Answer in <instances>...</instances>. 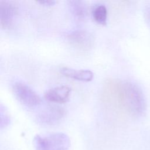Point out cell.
<instances>
[{"label":"cell","instance_id":"obj_13","mask_svg":"<svg viewBox=\"0 0 150 150\" xmlns=\"http://www.w3.org/2000/svg\"><path fill=\"white\" fill-rule=\"evenodd\" d=\"M148 18H149V21L150 22V10H149V11L148 12Z\"/></svg>","mask_w":150,"mask_h":150},{"label":"cell","instance_id":"obj_10","mask_svg":"<svg viewBox=\"0 0 150 150\" xmlns=\"http://www.w3.org/2000/svg\"><path fill=\"white\" fill-rule=\"evenodd\" d=\"M94 21L101 25H105L107 21V9L103 4H98L94 6L91 11Z\"/></svg>","mask_w":150,"mask_h":150},{"label":"cell","instance_id":"obj_2","mask_svg":"<svg viewBox=\"0 0 150 150\" xmlns=\"http://www.w3.org/2000/svg\"><path fill=\"white\" fill-rule=\"evenodd\" d=\"M36 150H67L70 145V138L63 132H51L36 135L33 138Z\"/></svg>","mask_w":150,"mask_h":150},{"label":"cell","instance_id":"obj_1","mask_svg":"<svg viewBox=\"0 0 150 150\" xmlns=\"http://www.w3.org/2000/svg\"><path fill=\"white\" fill-rule=\"evenodd\" d=\"M105 89L115 100L118 105L132 116L142 115L146 108V102L141 90L130 81L110 80Z\"/></svg>","mask_w":150,"mask_h":150},{"label":"cell","instance_id":"obj_9","mask_svg":"<svg viewBox=\"0 0 150 150\" xmlns=\"http://www.w3.org/2000/svg\"><path fill=\"white\" fill-rule=\"evenodd\" d=\"M69 8L73 16L79 21L85 19L87 15L88 8L85 1L82 0H70L67 1Z\"/></svg>","mask_w":150,"mask_h":150},{"label":"cell","instance_id":"obj_7","mask_svg":"<svg viewBox=\"0 0 150 150\" xmlns=\"http://www.w3.org/2000/svg\"><path fill=\"white\" fill-rule=\"evenodd\" d=\"M71 88L67 85H59L46 90L44 93L46 100L52 103H64L70 96Z\"/></svg>","mask_w":150,"mask_h":150},{"label":"cell","instance_id":"obj_6","mask_svg":"<svg viewBox=\"0 0 150 150\" xmlns=\"http://www.w3.org/2000/svg\"><path fill=\"white\" fill-rule=\"evenodd\" d=\"M17 13V8L11 1H0V24L2 29H9L13 24Z\"/></svg>","mask_w":150,"mask_h":150},{"label":"cell","instance_id":"obj_8","mask_svg":"<svg viewBox=\"0 0 150 150\" xmlns=\"http://www.w3.org/2000/svg\"><path fill=\"white\" fill-rule=\"evenodd\" d=\"M60 72L63 76L83 81H89L93 78V73L88 69H77L69 67H62Z\"/></svg>","mask_w":150,"mask_h":150},{"label":"cell","instance_id":"obj_12","mask_svg":"<svg viewBox=\"0 0 150 150\" xmlns=\"http://www.w3.org/2000/svg\"><path fill=\"white\" fill-rule=\"evenodd\" d=\"M38 3L45 6H51L54 5L56 1L54 0H41L37 1Z\"/></svg>","mask_w":150,"mask_h":150},{"label":"cell","instance_id":"obj_11","mask_svg":"<svg viewBox=\"0 0 150 150\" xmlns=\"http://www.w3.org/2000/svg\"><path fill=\"white\" fill-rule=\"evenodd\" d=\"M11 121V117L8 110L1 104L0 105V127L3 128L8 126Z\"/></svg>","mask_w":150,"mask_h":150},{"label":"cell","instance_id":"obj_3","mask_svg":"<svg viewBox=\"0 0 150 150\" xmlns=\"http://www.w3.org/2000/svg\"><path fill=\"white\" fill-rule=\"evenodd\" d=\"M12 90L16 99L23 105L28 107H34L41 103L39 94L27 84L18 81L13 83Z\"/></svg>","mask_w":150,"mask_h":150},{"label":"cell","instance_id":"obj_5","mask_svg":"<svg viewBox=\"0 0 150 150\" xmlns=\"http://www.w3.org/2000/svg\"><path fill=\"white\" fill-rule=\"evenodd\" d=\"M67 39L72 46L81 50H89L94 42L93 35L83 29H76L70 32L67 35Z\"/></svg>","mask_w":150,"mask_h":150},{"label":"cell","instance_id":"obj_4","mask_svg":"<svg viewBox=\"0 0 150 150\" xmlns=\"http://www.w3.org/2000/svg\"><path fill=\"white\" fill-rule=\"evenodd\" d=\"M66 114L65 110L58 105H49L41 110L36 116L38 123L44 125H53L59 122Z\"/></svg>","mask_w":150,"mask_h":150}]
</instances>
